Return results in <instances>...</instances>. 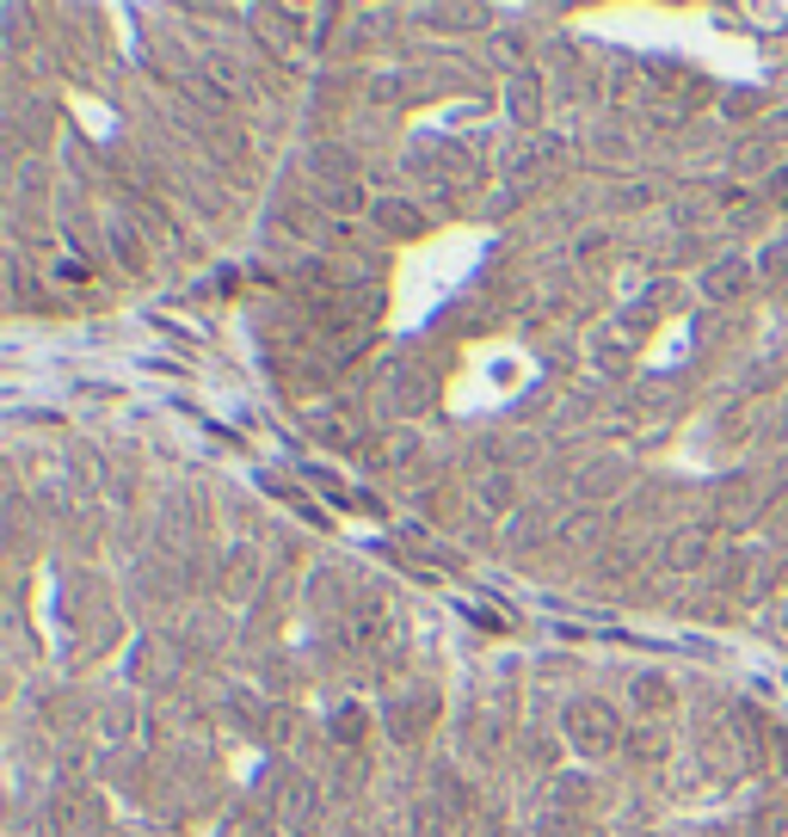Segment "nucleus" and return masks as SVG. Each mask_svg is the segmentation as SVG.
I'll list each match as a JSON object with an SVG mask.
<instances>
[{"label":"nucleus","instance_id":"f257e3e1","mask_svg":"<svg viewBox=\"0 0 788 837\" xmlns=\"http://www.w3.org/2000/svg\"><path fill=\"white\" fill-rule=\"evenodd\" d=\"M573 739L586 745V751H604V745L616 739L610 708H604V703H579V708H573Z\"/></svg>","mask_w":788,"mask_h":837},{"label":"nucleus","instance_id":"f03ea898","mask_svg":"<svg viewBox=\"0 0 788 837\" xmlns=\"http://www.w3.org/2000/svg\"><path fill=\"white\" fill-rule=\"evenodd\" d=\"M382 222H388V228H401V235H413V228H419V216L407 210V203H382Z\"/></svg>","mask_w":788,"mask_h":837}]
</instances>
